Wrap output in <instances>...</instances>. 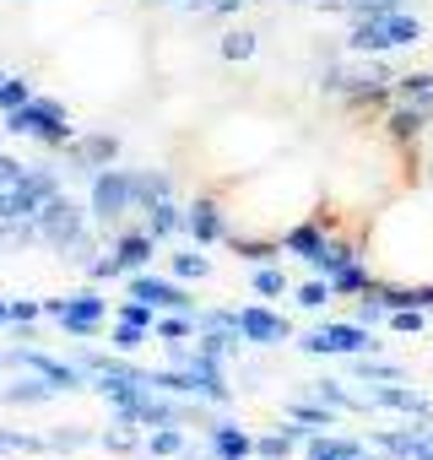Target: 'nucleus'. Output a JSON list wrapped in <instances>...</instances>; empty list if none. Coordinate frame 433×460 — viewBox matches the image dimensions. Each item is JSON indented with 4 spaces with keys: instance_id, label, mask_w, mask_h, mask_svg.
Masks as SVG:
<instances>
[{
    "instance_id": "4",
    "label": "nucleus",
    "mask_w": 433,
    "mask_h": 460,
    "mask_svg": "<svg viewBox=\"0 0 433 460\" xmlns=\"http://www.w3.org/2000/svg\"><path fill=\"white\" fill-rule=\"evenodd\" d=\"M244 336H255V341H266V347H277V341H287V320L282 314H266V309H250L244 320Z\"/></svg>"
},
{
    "instance_id": "9",
    "label": "nucleus",
    "mask_w": 433,
    "mask_h": 460,
    "mask_svg": "<svg viewBox=\"0 0 433 460\" xmlns=\"http://www.w3.org/2000/svg\"><path fill=\"white\" fill-rule=\"evenodd\" d=\"M417 309H428V314H433V282H422V288H417Z\"/></svg>"
},
{
    "instance_id": "2",
    "label": "nucleus",
    "mask_w": 433,
    "mask_h": 460,
    "mask_svg": "<svg viewBox=\"0 0 433 460\" xmlns=\"http://www.w3.org/2000/svg\"><path fill=\"white\" fill-rule=\"evenodd\" d=\"M304 347H309V352H374L379 341L368 336L363 320H352V325H320V331H309Z\"/></svg>"
},
{
    "instance_id": "3",
    "label": "nucleus",
    "mask_w": 433,
    "mask_h": 460,
    "mask_svg": "<svg viewBox=\"0 0 433 460\" xmlns=\"http://www.w3.org/2000/svg\"><path fill=\"white\" fill-rule=\"evenodd\" d=\"M374 401H379V406H390V411H406V417H417V422H428V417H433V401H428V395H417V390H406V379L379 385V390H374Z\"/></svg>"
},
{
    "instance_id": "1",
    "label": "nucleus",
    "mask_w": 433,
    "mask_h": 460,
    "mask_svg": "<svg viewBox=\"0 0 433 460\" xmlns=\"http://www.w3.org/2000/svg\"><path fill=\"white\" fill-rule=\"evenodd\" d=\"M422 44V22L411 12H379V17H352L347 49L352 55H384V49H411Z\"/></svg>"
},
{
    "instance_id": "8",
    "label": "nucleus",
    "mask_w": 433,
    "mask_h": 460,
    "mask_svg": "<svg viewBox=\"0 0 433 460\" xmlns=\"http://www.w3.org/2000/svg\"><path fill=\"white\" fill-rule=\"evenodd\" d=\"M255 293H261V298H277V293H287L282 271H255Z\"/></svg>"
},
{
    "instance_id": "5",
    "label": "nucleus",
    "mask_w": 433,
    "mask_h": 460,
    "mask_svg": "<svg viewBox=\"0 0 433 460\" xmlns=\"http://www.w3.org/2000/svg\"><path fill=\"white\" fill-rule=\"evenodd\" d=\"M422 325H428V309H395L390 314V331L395 336H422Z\"/></svg>"
},
{
    "instance_id": "7",
    "label": "nucleus",
    "mask_w": 433,
    "mask_h": 460,
    "mask_svg": "<svg viewBox=\"0 0 433 460\" xmlns=\"http://www.w3.org/2000/svg\"><path fill=\"white\" fill-rule=\"evenodd\" d=\"M358 379L363 385H379V379H401V368L395 363H358Z\"/></svg>"
},
{
    "instance_id": "6",
    "label": "nucleus",
    "mask_w": 433,
    "mask_h": 460,
    "mask_svg": "<svg viewBox=\"0 0 433 460\" xmlns=\"http://www.w3.org/2000/svg\"><path fill=\"white\" fill-rule=\"evenodd\" d=\"M411 460H433V417L411 428Z\"/></svg>"
}]
</instances>
